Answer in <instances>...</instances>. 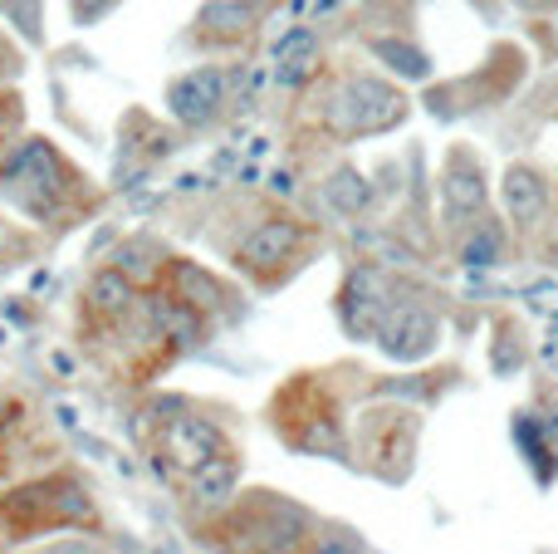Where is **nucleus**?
<instances>
[{"label": "nucleus", "mask_w": 558, "mask_h": 554, "mask_svg": "<svg viewBox=\"0 0 558 554\" xmlns=\"http://www.w3.org/2000/svg\"><path fill=\"white\" fill-rule=\"evenodd\" d=\"M78 192H84L78 167L54 143H45V137H25L0 162V202L15 206L29 221H45V226L69 221L64 212L78 202Z\"/></svg>", "instance_id": "nucleus-1"}, {"label": "nucleus", "mask_w": 558, "mask_h": 554, "mask_svg": "<svg viewBox=\"0 0 558 554\" xmlns=\"http://www.w3.org/2000/svg\"><path fill=\"white\" fill-rule=\"evenodd\" d=\"M157 457H162V471H172L177 481L192 486L196 501H226L235 486V457L226 447L221 427L206 422L202 412L172 408L157 427Z\"/></svg>", "instance_id": "nucleus-2"}, {"label": "nucleus", "mask_w": 558, "mask_h": 554, "mask_svg": "<svg viewBox=\"0 0 558 554\" xmlns=\"http://www.w3.org/2000/svg\"><path fill=\"white\" fill-rule=\"evenodd\" d=\"M98 520V506L78 477H39L15 486L0 501V530L10 540H45L64 535V530H84Z\"/></svg>", "instance_id": "nucleus-3"}, {"label": "nucleus", "mask_w": 558, "mask_h": 554, "mask_svg": "<svg viewBox=\"0 0 558 554\" xmlns=\"http://www.w3.org/2000/svg\"><path fill=\"white\" fill-rule=\"evenodd\" d=\"M402 94L377 79H353L343 84V94L333 98V128L338 133H383L402 118Z\"/></svg>", "instance_id": "nucleus-4"}, {"label": "nucleus", "mask_w": 558, "mask_h": 554, "mask_svg": "<svg viewBox=\"0 0 558 554\" xmlns=\"http://www.w3.org/2000/svg\"><path fill=\"white\" fill-rule=\"evenodd\" d=\"M377 349L387 353V359H422V353L436 349V314L422 310V304L412 300H397L383 310V320H377Z\"/></svg>", "instance_id": "nucleus-5"}, {"label": "nucleus", "mask_w": 558, "mask_h": 554, "mask_svg": "<svg viewBox=\"0 0 558 554\" xmlns=\"http://www.w3.org/2000/svg\"><path fill=\"white\" fill-rule=\"evenodd\" d=\"M299 241H304V236H299L294 221H265V226H255V231L245 236L241 265L245 270H255V275H279L289 261H294Z\"/></svg>", "instance_id": "nucleus-6"}, {"label": "nucleus", "mask_w": 558, "mask_h": 554, "mask_svg": "<svg viewBox=\"0 0 558 554\" xmlns=\"http://www.w3.org/2000/svg\"><path fill=\"white\" fill-rule=\"evenodd\" d=\"M221 98H226V84H221L216 69H196V74L177 79V84L167 88V108H172L182 123H192V128L211 123L216 108H221Z\"/></svg>", "instance_id": "nucleus-7"}, {"label": "nucleus", "mask_w": 558, "mask_h": 554, "mask_svg": "<svg viewBox=\"0 0 558 554\" xmlns=\"http://www.w3.org/2000/svg\"><path fill=\"white\" fill-rule=\"evenodd\" d=\"M446 202H451V216H475L485 206V177L471 157H456L451 172H446Z\"/></svg>", "instance_id": "nucleus-8"}, {"label": "nucleus", "mask_w": 558, "mask_h": 554, "mask_svg": "<svg viewBox=\"0 0 558 554\" xmlns=\"http://www.w3.org/2000/svg\"><path fill=\"white\" fill-rule=\"evenodd\" d=\"M505 202H510V216L520 226H530L534 216L544 212V177L534 167H510L505 172Z\"/></svg>", "instance_id": "nucleus-9"}, {"label": "nucleus", "mask_w": 558, "mask_h": 554, "mask_svg": "<svg viewBox=\"0 0 558 554\" xmlns=\"http://www.w3.org/2000/svg\"><path fill=\"white\" fill-rule=\"evenodd\" d=\"M39 5H45V0H0V10L15 20V29L29 39V45H39V29H45L39 25Z\"/></svg>", "instance_id": "nucleus-10"}, {"label": "nucleus", "mask_w": 558, "mask_h": 554, "mask_svg": "<svg viewBox=\"0 0 558 554\" xmlns=\"http://www.w3.org/2000/svg\"><path fill=\"white\" fill-rule=\"evenodd\" d=\"M328 196H333V206H338V212H357V206L367 202L363 182H357L353 172H338L333 182H328Z\"/></svg>", "instance_id": "nucleus-11"}, {"label": "nucleus", "mask_w": 558, "mask_h": 554, "mask_svg": "<svg viewBox=\"0 0 558 554\" xmlns=\"http://www.w3.org/2000/svg\"><path fill=\"white\" fill-rule=\"evenodd\" d=\"M69 5H74V20H78V25H88V20H104L108 10L118 5V0H69Z\"/></svg>", "instance_id": "nucleus-12"}, {"label": "nucleus", "mask_w": 558, "mask_h": 554, "mask_svg": "<svg viewBox=\"0 0 558 554\" xmlns=\"http://www.w3.org/2000/svg\"><path fill=\"white\" fill-rule=\"evenodd\" d=\"M461 255H465V261H495V255H500V245H495V231H481Z\"/></svg>", "instance_id": "nucleus-13"}, {"label": "nucleus", "mask_w": 558, "mask_h": 554, "mask_svg": "<svg viewBox=\"0 0 558 554\" xmlns=\"http://www.w3.org/2000/svg\"><path fill=\"white\" fill-rule=\"evenodd\" d=\"M5 74H20V59H15V49L0 39V79H5Z\"/></svg>", "instance_id": "nucleus-14"}, {"label": "nucleus", "mask_w": 558, "mask_h": 554, "mask_svg": "<svg viewBox=\"0 0 558 554\" xmlns=\"http://www.w3.org/2000/svg\"><path fill=\"white\" fill-rule=\"evenodd\" d=\"M314 554H357L353 545H338V540H328V545H318Z\"/></svg>", "instance_id": "nucleus-15"}, {"label": "nucleus", "mask_w": 558, "mask_h": 554, "mask_svg": "<svg viewBox=\"0 0 558 554\" xmlns=\"http://www.w3.org/2000/svg\"><path fill=\"white\" fill-rule=\"evenodd\" d=\"M524 10H544V5H554V0H520Z\"/></svg>", "instance_id": "nucleus-16"}]
</instances>
